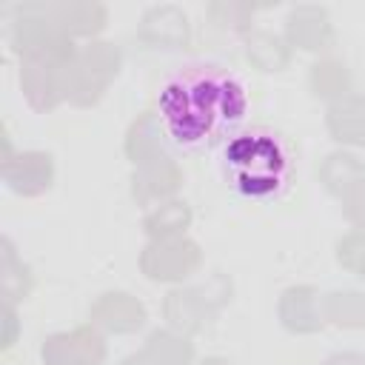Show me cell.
Wrapping results in <instances>:
<instances>
[{
	"mask_svg": "<svg viewBox=\"0 0 365 365\" xmlns=\"http://www.w3.org/2000/svg\"><path fill=\"white\" fill-rule=\"evenodd\" d=\"M157 114L168 140L185 151L225 145L248 117L245 83L220 66H185L157 94Z\"/></svg>",
	"mask_w": 365,
	"mask_h": 365,
	"instance_id": "cell-1",
	"label": "cell"
},
{
	"mask_svg": "<svg viewBox=\"0 0 365 365\" xmlns=\"http://www.w3.org/2000/svg\"><path fill=\"white\" fill-rule=\"evenodd\" d=\"M222 174L231 188L251 200L279 197L294 177V154L285 137L268 125L237 131L220 151Z\"/></svg>",
	"mask_w": 365,
	"mask_h": 365,
	"instance_id": "cell-2",
	"label": "cell"
}]
</instances>
